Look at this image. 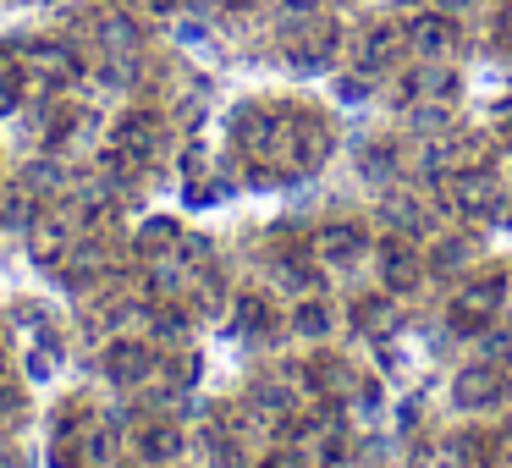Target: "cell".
Instances as JSON below:
<instances>
[{
    "instance_id": "83f0119b",
    "label": "cell",
    "mask_w": 512,
    "mask_h": 468,
    "mask_svg": "<svg viewBox=\"0 0 512 468\" xmlns=\"http://www.w3.org/2000/svg\"><path fill=\"white\" fill-rule=\"evenodd\" d=\"M0 452H6V435H0Z\"/></svg>"
},
{
    "instance_id": "44dd1931",
    "label": "cell",
    "mask_w": 512,
    "mask_h": 468,
    "mask_svg": "<svg viewBox=\"0 0 512 468\" xmlns=\"http://www.w3.org/2000/svg\"><path fill=\"white\" fill-rule=\"evenodd\" d=\"M479 358H490V364H501V358H512V331H501L496 320L490 325H479Z\"/></svg>"
},
{
    "instance_id": "603a6c76",
    "label": "cell",
    "mask_w": 512,
    "mask_h": 468,
    "mask_svg": "<svg viewBox=\"0 0 512 468\" xmlns=\"http://www.w3.org/2000/svg\"><path fill=\"white\" fill-rule=\"evenodd\" d=\"M265 468H314V463H309V457L298 452V446H292V452H276V457H270Z\"/></svg>"
},
{
    "instance_id": "9a60e30c",
    "label": "cell",
    "mask_w": 512,
    "mask_h": 468,
    "mask_svg": "<svg viewBox=\"0 0 512 468\" xmlns=\"http://www.w3.org/2000/svg\"><path fill=\"white\" fill-rule=\"evenodd\" d=\"M336 45H342V34H336V23L331 28H325V23H314V34H298V39H292V50H287V56L292 61H298V67H325V61H331L336 56Z\"/></svg>"
},
{
    "instance_id": "e0dca14e",
    "label": "cell",
    "mask_w": 512,
    "mask_h": 468,
    "mask_svg": "<svg viewBox=\"0 0 512 468\" xmlns=\"http://www.w3.org/2000/svg\"><path fill=\"white\" fill-rule=\"evenodd\" d=\"M309 375H314V391H320V397H353V380H358L342 358H314Z\"/></svg>"
},
{
    "instance_id": "4316f807",
    "label": "cell",
    "mask_w": 512,
    "mask_h": 468,
    "mask_svg": "<svg viewBox=\"0 0 512 468\" xmlns=\"http://www.w3.org/2000/svg\"><path fill=\"white\" fill-rule=\"evenodd\" d=\"M501 435H507V441H512V408H507V424H501Z\"/></svg>"
},
{
    "instance_id": "ac0fdd59",
    "label": "cell",
    "mask_w": 512,
    "mask_h": 468,
    "mask_svg": "<svg viewBox=\"0 0 512 468\" xmlns=\"http://www.w3.org/2000/svg\"><path fill=\"white\" fill-rule=\"evenodd\" d=\"M408 127H413V133H424V138L452 133V105H441V100H413V105H408Z\"/></svg>"
},
{
    "instance_id": "5bb4252c",
    "label": "cell",
    "mask_w": 512,
    "mask_h": 468,
    "mask_svg": "<svg viewBox=\"0 0 512 468\" xmlns=\"http://www.w3.org/2000/svg\"><path fill=\"white\" fill-rule=\"evenodd\" d=\"M457 166H463V144H457L452 133H435V138L419 144V177L424 182L446 177V171H457Z\"/></svg>"
},
{
    "instance_id": "ffe728a7",
    "label": "cell",
    "mask_w": 512,
    "mask_h": 468,
    "mask_svg": "<svg viewBox=\"0 0 512 468\" xmlns=\"http://www.w3.org/2000/svg\"><path fill=\"white\" fill-rule=\"evenodd\" d=\"M237 325H243V336H265L270 331V303L259 298V292H243V303H237Z\"/></svg>"
},
{
    "instance_id": "30bf717a",
    "label": "cell",
    "mask_w": 512,
    "mask_h": 468,
    "mask_svg": "<svg viewBox=\"0 0 512 468\" xmlns=\"http://www.w3.org/2000/svg\"><path fill=\"white\" fill-rule=\"evenodd\" d=\"M149 369H155V353H149L144 342H133V336L105 353V375H111L116 386H138V380H149Z\"/></svg>"
},
{
    "instance_id": "2e32d148",
    "label": "cell",
    "mask_w": 512,
    "mask_h": 468,
    "mask_svg": "<svg viewBox=\"0 0 512 468\" xmlns=\"http://www.w3.org/2000/svg\"><path fill=\"white\" fill-rule=\"evenodd\" d=\"M292 336H303V342H320V336H331L336 331V309H331V303H325V298H314V292H309V298H303L298 303V309H292Z\"/></svg>"
},
{
    "instance_id": "8992f818",
    "label": "cell",
    "mask_w": 512,
    "mask_h": 468,
    "mask_svg": "<svg viewBox=\"0 0 512 468\" xmlns=\"http://www.w3.org/2000/svg\"><path fill=\"white\" fill-rule=\"evenodd\" d=\"M402 56H408V34H402L397 23H369L364 34H358V45H353V61H358V72H364V78L397 67Z\"/></svg>"
},
{
    "instance_id": "7c38bea8",
    "label": "cell",
    "mask_w": 512,
    "mask_h": 468,
    "mask_svg": "<svg viewBox=\"0 0 512 468\" xmlns=\"http://www.w3.org/2000/svg\"><path fill=\"white\" fill-rule=\"evenodd\" d=\"M468 265H474V237H441V243L430 248V259H424V270L441 276V281H457Z\"/></svg>"
},
{
    "instance_id": "7402d4cb",
    "label": "cell",
    "mask_w": 512,
    "mask_h": 468,
    "mask_svg": "<svg viewBox=\"0 0 512 468\" xmlns=\"http://www.w3.org/2000/svg\"><path fill=\"white\" fill-rule=\"evenodd\" d=\"M155 331H160V342H182L188 320H182V314H155Z\"/></svg>"
},
{
    "instance_id": "d4e9b609",
    "label": "cell",
    "mask_w": 512,
    "mask_h": 468,
    "mask_svg": "<svg viewBox=\"0 0 512 468\" xmlns=\"http://www.w3.org/2000/svg\"><path fill=\"white\" fill-rule=\"evenodd\" d=\"M435 12H446V17H457V12H468V6H474V0H430Z\"/></svg>"
},
{
    "instance_id": "d6986e66",
    "label": "cell",
    "mask_w": 512,
    "mask_h": 468,
    "mask_svg": "<svg viewBox=\"0 0 512 468\" xmlns=\"http://www.w3.org/2000/svg\"><path fill=\"white\" fill-rule=\"evenodd\" d=\"M358 166H364L369 182H391V171H397V144H391V138L364 144V160H358Z\"/></svg>"
},
{
    "instance_id": "cb8c5ba5",
    "label": "cell",
    "mask_w": 512,
    "mask_h": 468,
    "mask_svg": "<svg viewBox=\"0 0 512 468\" xmlns=\"http://www.w3.org/2000/svg\"><path fill=\"white\" fill-rule=\"evenodd\" d=\"M496 34H501V45H512V0L501 6V17H496Z\"/></svg>"
},
{
    "instance_id": "52a82bcc",
    "label": "cell",
    "mask_w": 512,
    "mask_h": 468,
    "mask_svg": "<svg viewBox=\"0 0 512 468\" xmlns=\"http://www.w3.org/2000/svg\"><path fill=\"white\" fill-rule=\"evenodd\" d=\"M369 226L364 221H331V226H320V232H314V259H320V265H358V259L369 254Z\"/></svg>"
},
{
    "instance_id": "277c9868",
    "label": "cell",
    "mask_w": 512,
    "mask_h": 468,
    "mask_svg": "<svg viewBox=\"0 0 512 468\" xmlns=\"http://www.w3.org/2000/svg\"><path fill=\"white\" fill-rule=\"evenodd\" d=\"M501 204V177L490 166H457L446 182V210L457 215H490Z\"/></svg>"
},
{
    "instance_id": "5b68a950",
    "label": "cell",
    "mask_w": 512,
    "mask_h": 468,
    "mask_svg": "<svg viewBox=\"0 0 512 468\" xmlns=\"http://www.w3.org/2000/svg\"><path fill=\"white\" fill-rule=\"evenodd\" d=\"M402 34H408V50L419 61H446L457 45H463V28H457V17H446V12H419V17H408L402 23Z\"/></svg>"
},
{
    "instance_id": "6da1fadb",
    "label": "cell",
    "mask_w": 512,
    "mask_h": 468,
    "mask_svg": "<svg viewBox=\"0 0 512 468\" xmlns=\"http://www.w3.org/2000/svg\"><path fill=\"white\" fill-rule=\"evenodd\" d=\"M375 276H380V287H386V292L408 298V292H419V281L430 276V270H424V259H419V248H413V237L386 232V237L375 243Z\"/></svg>"
},
{
    "instance_id": "484cf974",
    "label": "cell",
    "mask_w": 512,
    "mask_h": 468,
    "mask_svg": "<svg viewBox=\"0 0 512 468\" xmlns=\"http://www.w3.org/2000/svg\"><path fill=\"white\" fill-rule=\"evenodd\" d=\"M281 6H287V12H314L320 0H281Z\"/></svg>"
},
{
    "instance_id": "8fae6325",
    "label": "cell",
    "mask_w": 512,
    "mask_h": 468,
    "mask_svg": "<svg viewBox=\"0 0 512 468\" xmlns=\"http://www.w3.org/2000/svg\"><path fill=\"white\" fill-rule=\"evenodd\" d=\"M380 221H386L391 232L413 237V243H419V237L430 232V210H424V204L413 199V193H386V199H380Z\"/></svg>"
},
{
    "instance_id": "3957f363",
    "label": "cell",
    "mask_w": 512,
    "mask_h": 468,
    "mask_svg": "<svg viewBox=\"0 0 512 468\" xmlns=\"http://www.w3.org/2000/svg\"><path fill=\"white\" fill-rule=\"evenodd\" d=\"M501 292H507V276H479V281H463L452 292V325L463 336H474L479 325H490L501 314Z\"/></svg>"
},
{
    "instance_id": "9c48e42d",
    "label": "cell",
    "mask_w": 512,
    "mask_h": 468,
    "mask_svg": "<svg viewBox=\"0 0 512 468\" xmlns=\"http://www.w3.org/2000/svg\"><path fill=\"white\" fill-rule=\"evenodd\" d=\"M457 89H463V78H457L446 61H424V67H413L408 78H402V105H413V100H441V105H452Z\"/></svg>"
},
{
    "instance_id": "7a4b0ae2",
    "label": "cell",
    "mask_w": 512,
    "mask_h": 468,
    "mask_svg": "<svg viewBox=\"0 0 512 468\" xmlns=\"http://www.w3.org/2000/svg\"><path fill=\"white\" fill-rule=\"evenodd\" d=\"M501 397H507V369L490 364V358H474V364H463L452 375V402L463 413H485V408H496Z\"/></svg>"
},
{
    "instance_id": "ba28073f",
    "label": "cell",
    "mask_w": 512,
    "mask_h": 468,
    "mask_svg": "<svg viewBox=\"0 0 512 468\" xmlns=\"http://www.w3.org/2000/svg\"><path fill=\"white\" fill-rule=\"evenodd\" d=\"M353 336H369V342H386V336H397L402 331V303H397V292H364V298H353Z\"/></svg>"
},
{
    "instance_id": "4fadbf2b",
    "label": "cell",
    "mask_w": 512,
    "mask_h": 468,
    "mask_svg": "<svg viewBox=\"0 0 512 468\" xmlns=\"http://www.w3.org/2000/svg\"><path fill=\"white\" fill-rule=\"evenodd\" d=\"M182 446H188V441H182V430H177L171 419H155L144 435H138V452H144V463H149V468L177 463V457H182Z\"/></svg>"
}]
</instances>
